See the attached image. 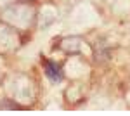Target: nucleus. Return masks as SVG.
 <instances>
[{
    "label": "nucleus",
    "mask_w": 130,
    "mask_h": 116,
    "mask_svg": "<svg viewBox=\"0 0 130 116\" xmlns=\"http://www.w3.org/2000/svg\"><path fill=\"white\" fill-rule=\"evenodd\" d=\"M45 73H47V76H49L50 80H56V81H59V80H61L59 69H57L56 64H52V62H45Z\"/></svg>",
    "instance_id": "nucleus-1"
}]
</instances>
